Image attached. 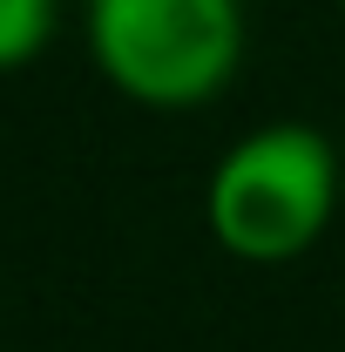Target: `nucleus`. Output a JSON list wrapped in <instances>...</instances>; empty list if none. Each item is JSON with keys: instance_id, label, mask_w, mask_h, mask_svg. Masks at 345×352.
I'll list each match as a JSON object with an SVG mask.
<instances>
[{"instance_id": "obj_1", "label": "nucleus", "mask_w": 345, "mask_h": 352, "mask_svg": "<svg viewBox=\"0 0 345 352\" xmlns=\"http://www.w3.org/2000/svg\"><path fill=\"white\" fill-rule=\"evenodd\" d=\"M339 210V149L311 122H264L216 156L203 183V223L237 264L304 258Z\"/></svg>"}, {"instance_id": "obj_2", "label": "nucleus", "mask_w": 345, "mask_h": 352, "mask_svg": "<svg viewBox=\"0 0 345 352\" xmlns=\"http://www.w3.org/2000/svg\"><path fill=\"white\" fill-rule=\"evenodd\" d=\"M88 61L142 109H203L237 82L244 0H88Z\"/></svg>"}, {"instance_id": "obj_3", "label": "nucleus", "mask_w": 345, "mask_h": 352, "mask_svg": "<svg viewBox=\"0 0 345 352\" xmlns=\"http://www.w3.org/2000/svg\"><path fill=\"white\" fill-rule=\"evenodd\" d=\"M61 28V0H0V75L27 68Z\"/></svg>"}, {"instance_id": "obj_4", "label": "nucleus", "mask_w": 345, "mask_h": 352, "mask_svg": "<svg viewBox=\"0 0 345 352\" xmlns=\"http://www.w3.org/2000/svg\"><path fill=\"white\" fill-rule=\"evenodd\" d=\"M339 7H345V0H339Z\"/></svg>"}]
</instances>
